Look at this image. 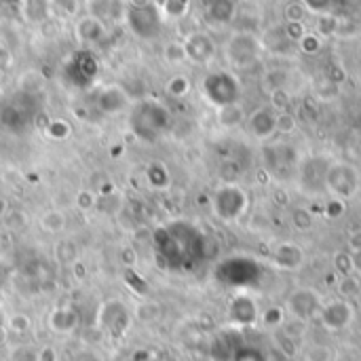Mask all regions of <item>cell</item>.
I'll list each match as a JSON object with an SVG mask.
<instances>
[{
	"instance_id": "13",
	"label": "cell",
	"mask_w": 361,
	"mask_h": 361,
	"mask_svg": "<svg viewBox=\"0 0 361 361\" xmlns=\"http://www.w3.org/2000/svg\"><path fill=\"white\" fill-rule=\"evenodd\" d=\"M307 361H332L334 360V351L326 345H313L307 351Z\"/></svg>"
},
{
	"instance_id": "17",
	"label": "cell",
	"mask_w": 361,
	"mask_h": 361,
	"mask_svg": "<svg viewBox=\"0 0 361 361\" xmlns=\"http://www.w3.org/2000/svg\"><path fill=\"white\" fill-rule=\"evenodd\" d=\"M13 361H38V351H34L30 347H19L13 353Z\"/></svg>"
},
{
	"instance_id": "11",
	"label": "cell",
	"mask_w": 361,
	"mask_h": 361,
	"mask_svg": "<svg viewBox=\"0 0 361 361\" xmlns=\"http://www.w3.org/2000/svg\"><path fill=\"white\" fill-rule=\"evenodd\" d=\"M49 8L63 17H72L78 13V0H49Z\"/></svg>"
},
{
	"instance_id": "24",
	"label": "cell",
	"mask_w": 361,
	"mask_h": 361,
	"mask_svg": "<svg viewBox=\"0 0 361 361\" xmlns=\"http://www.w3.org/2000/svg\"><path fill=\"white\" fill-rule=\"evenodd\" d=\"M4 343H6V326L0 324V345H4Z\"/></svg>"
},
{
	"instance_id": "4",
	"label": "cell",
	"mask_w": 361,
	"mask_h": 361,
	"mask_svg": "<svg viewBox=\"0 0 361 361\" xmlns=\"http://www.w3.org/2000/svg\"><path fill=\"white\" fill-rule=\"evenodd\" d=\"M99 324L112 336H121L129 324V313L121 302H106L99 311Z\"/></svg>"
},
{
	"instance_id": "15",
	"label": "cell",
	"mask_w": 361,
	"mask_h": 361,
	"mask_svg": "<svg viewBox=\"0 0 361 361\" xmlns=\"http://www.w3.org/2000/svg\"><path fill=\"white\" fill-rule=\"evenodd\" d=\"M47 133H49L51 137H55V140H63V137L70 135V125L63 123V121H53V123L49 125Z\"/></svg>"
},
{
	"instance_id": "9",
	"label": "cell",
	"mask_w": 361,
	"mask_h": 361,
	"mask_svg": "<svg viewBox=\"0 0 361 361\" xmlns=\"http://www.w3.org/2000/svg\"><path fill=\"white\" fill-rule=\"evenodd\" d=\"M260 322L264 324V328H281V324L286 322V309L283 307H269L262 315H260Z\"/></svg>"
},
{
	"instance_id": "7",
	"label": "cell",
	"mask_w": 361,
	"mask_h": 361,
	"mask_svg": "<svg viewBox=\"0 0 361 361\" xmlns=\"http://www.w3.org/2000/svg\"><path fill=\"white\" fill-rule=\"evenodd\" d=\"M76 34H78V38H80L85 44L99 42L102 36H104V21L97 19V17H93V15H89V17H85V19L78 21Z\"/></svg>"
},
{
	"instance_id": "20",
	"label": "cell",
	"mask_w": 361,
	"mask_h": 361,
	"mask_svg": "<svg viewBox=\"0 0 361 361\" xmlns=\"http://www.w3.org/2000/svg\"><path fill=\"white\" fill-rule=\"evenodd\" d=\"M328 214H330L332 218H341V214H343V203H341V201H330Z\"/></svg>"
},
{
	"instance_id": "19",
	"label": "cell",
	"mask_w": 361,
	"mask_h": 361,
	"mask_svg": "<svg viewBox=\"0 0 361 361\" xmlns=\"http://www.w3.org/2000/svg\"><path fill=\"white\" fill-rule=\"evenodd\" d=\"M38 361H57V353L53 347H44L38 351Z\"/></svg>"
},
{
	"instance_id": "6",
	"label": "cell",
	"mask_w": 361,
	"mask_h": 361,
	"mask_svg": "<svg viewBox=\"0 0 361 361\" xmlns=\"http://www.w3.org/2000/svg\"><path fill=\"white\" fill-rule=\"evenodd\" d=\"M78 326V313L74 309H55L51 315H49V328L57 334H68V332H74Z\"/></svg>"
},
{
	"instance_id": "3",
	"label": "cell",
	"mask_w": 361,
	"mask_h": 361,
	"mask_svg": "<svg viewBox=\"0 0 361 361\" xmlns=\"http://www.w3.org/2000/svg\"><path fill=\"white\" fill-rule=\"evenodd\" d=\"M317 317H319V322L324 324L326 330L341 332V330L349 328V324L355 317V311H353L351 302L343 298V300H330V302H326L322 307V311H319Z\"/></svg>"
},
{
	"instance_id": "5",
	"label": "cell",
	"mask_w": 361,
	"mask_h": 361,
	"mask_svg": "<svg viewBox=\"0 0 361 361\" xmlns=\"http://www.w3.org/2000/svg\"><path fill=\"white\" fill-rule=\"evenodd\" d=\"M184 49H186V59H192V61H199V63L207 61L214 55V44L205 34H192L184 42Z\"/></svg>"
},
{
	"instance_id": "10",
	"label": "cell",
	"mask_w": 361,
	"mask_h": 361,
	"mask_svg": "<svg viewBox=\"0 0 361 361\" xmlns=\"http://www.w3.org/2000/svg\"><path fill=\"white\" fill-rule=\"evenodd\" d=\"M338 292H341V296H343L345 300H351V298L360 296L361 294L360 279H357V277H353L351 273H349V275H343L341 286H338Z\"/></svg>"
},
{
	"instance_id": "22",
	"label": "cell",
	"mask_w": 361,
	"mask_h": 361,
	"mask_svg": "<svg viewBox=\"0 0 361 361\" xmlns=\"http://www.w3.org/2000/svg\"><path fill=\"white\" fill-rule=\"evenodd\" d=\"M74 361H102L99 360V355L97 353H93V351H82V353H78Z\"/></svg>"
},
{
	"instance_id": "12",
	"label": "cell",
	"mask_w": 361,
	"mask_h": 361,
	"mask_svg": "<svg viewBox=\"0 0 361 361\" xmlns=\"http://www.w3.org/2000/svg\"><path fill=\"white\" fill-rule=\"evenodd\" d=\"M190 89V82L186 76H173L169 82H167V93L173 95V97H184Z\"/></svg>"
},
{
	"instance_id": "2",
	"label": "cell",
	"mask_w": 361,
	"mask_h": 361,
	"mask_svg": "<svg viewBox=\"0 0 361 361\" xmlns=\"http://www.w3.org/2000/svg\"><path fill=\"white\" fill-rule=\"evenodd\" d=\"M322 307H324V302H322L319 294H315L313 290H296L288 300L286 313H290L292 319L307 324L309 319L319 315Z\"/></svg>"
},
{
	"instance_id": "16",
	"label": "cell",
	"mask_w": 361,
	"mask_h": 361,
	"mask_svg": "<svg viewBox=\"0 0 361 361\" xmlns=\"http://www.w3.org/2000/svg\"><path fill=\"white\" fill-rule=\"evenodd\" d=\"M8 330H11V332H17V334H23V332L30 330V319H27L25 315H15V317H11V322H8Z\"/></svg>"
},
{
	"instance_id": "18",
	"label": "cell",
	"mask_w": 361,
	"mask_h": 361,
	"mask_svg": "<svg viewBox=\"0 0 361 361\" xmlns=\"http://www.w3.org/2000/svg\"><path fill=\"white\" fill-rule=\"evenodd\" d=\"M294 224H296L300 231H307V228H311V224H313V218L309 216V212H305V209H298V212L294 214Z\"/></svg>"
},
{
	"instance_id": "23",
	"label": "cell",
	"mask_w": 361,
	"mask_h": 361,
	"mask_svg": "<svg viewBox=\"0 0 361 361\" xmlns=\"http://www.w3.org/2000/svg\"><path fill=\"white\" fill-rule=\"evenodd\" d=\"M351 256H353V269L361 273V252H353Z\"/></svg>"
},
{
	"instance_id": "25",
	"label": "cell",
	"mask_w": 361,
	"mask_h": 361,
	"mask_svg": "<svg viewBox=\"0 0 361 361\" xmlns=\"http://www.w3.org/2000/svg\"><path fill=\"white\" fill-rule=\"evenodd\" d=\"M0 324H2V313H0Z\"/></svg>"
},
{
	"instance_id": "21",
	"label": "cell",
	"mask_w": 361,
	"mask_h": 361,
	"mask_svg": "<svg viewBox=\"0 0 361 361\" xmlns=\"http://www.w3.org/2000/svg\"><path fill=\"white\" fill-rule=\"evenodd\" d=\"M349 245H351V252H361V231H357V233H353V235H351Z\"/></svg>"
},
{
	"instance_id": "14",
	"label": "cell",
	"mask_w": 361,
	"mask_h": 361,
	"mask_svg": "<svg viewBox=\"0 0 361 361\" xmlns=\"http://www.w3.org/2000/svg\"><path fill=\"white\" fill-rule=\"evenodd\" d=\"M163 11L167 17H182L188 11V0H165Z\"/></svg>"
},
{
	"instance_id": "1",
	"label": "cell",
	"mask_w": 361,
	"mask_h": 361,
	"mask_svg": "<svg viewBox=\"0 0 361 361\" xmlns=\"http://www.w3.org/2000/svg\"><path fill=\"white\" fill-rule=\"evenodd\" d=\"M125 17H127L131 32L137 34L140 38L157 36L161 30V15L150 2H137L133 6H129L125 11Z\"/></svg>"
},
{
	"instance_id": "8",
	"label": "cell",
	"mask_w": 361,
	"mask_h": 361,
	"mask_svg": "<svg viewBox=\"0 0 361 361\" xmlns=\"http://www.w3.org/2000/svg\"><path fill=\"white\" fill-rule=\"evenodd\" d=\"M231 317L239 324H252L256 317H258V311H256V305L250 300V298H237L233 305H231Z\"/></svg>"
}]
</instances>
